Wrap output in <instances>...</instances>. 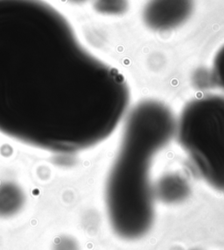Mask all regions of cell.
<instances>
[{"instance_id": "obj_1", "label": "cell", "mask_w": 224, "mask_h": 250, "mask_svg": "<svg viewBox=\"0 0 224 250\" xmlns=\"http://www.w3.org/2000/svg\"><path fill=\"white\" fill-rule=\"evenodd\" d=\"M120 71L45 0H0V134L54 155L99 145L129 110Z\"/></svg>"}, {"instance_id": "obj_2", "label": "cell", "mask_w": 224, "mask_h": 250, "mask_svg": "<svg viewBox=\"0 0 224 250\" xmlns=\"http://www.w3.org/2000/svg\"><path fill=\"white\" fill-rule=\"evenodd\" d=\"M176 118L159 100H143L125 118L116 158L109 172L105 202L114 232L125 240L145 236L155 220L151 168L175 136Z\"/></svg>"}, {"instance_id": "obj_3", "label": "cell", "mask_w": 224, "mask_h": 250, "mask_svg": "<svg viewBox=\"0 0 224 250\" xmlns=\"http://www.w3.org/2000/svg\"><path fill=\"white\" fill-rule=\"evenodd\" d=\"M174 137L199 176L224 192V96H203L187 104Z\"/></svg>"}, {"instance_id": "obj_4", "label": "cell", "mask_w": 224, "mask_h": 250, "mask_svg": "<svg viewBox=\"0 0 224 250\" xmlns=\"http://www.w3.org/2000/svg\"><path fill=\"white\" fill-rule=\"evenodd\" d=\"M194 11V0H148L143 20L151 30L168 32L183 25Z\"/></svg>"}, {"instance_id": "obj_5", "label": "cell", "mask_w": 224, "mask_h": 250, "mask_svg": "<svg viewBox=\"0 0 224 250\" xmlns=\"http://www.w3.org/2000/svg\"><path fill=\"white\" fill-rule=\"evenodd\" d=\"M190 187L185 177L177 173H169L154 185L156 200L168 204L183 201L189 194Z\"/></svg>"}, {"instance_id": "obj_6", "label": "cell", "mask_w": 224, "mask_h": 250, "mask_svg": "<svg viewBox=\"0 0 224 250\" xmlns=\"http://www.w3.org/2000/svg\"><path fill=\"white\" fill-rule=\"evenodd\" d=\"M22 196L14 186H4L0 189V216L13 214L20 207Z\"/></svg>"}, {"instance_id": "obj_7", "label": "cell", "mask_w": 224, "mask_h": 250, "mask_svg": "<svg viewBox=\"0 0 224 250\" xmlns=\"http://www.w3.org/2000/svg\"><path fill=\"white\" fill-rule=\"evenodd\" d=\"M211 73L214 83L224 91V45L216 52L214 57Z\"/></svg>"}, {"instance_id": "obj_8", "label": "cell", "mask_w": 224, "mask_h": 250, "mask_svg": "<svg viewBox=\"0 0 224 250\" xmlns=\"http://www.w3.org/2000/svg\"><path fill=\"white\" fill-rule=\"evenodd\" d=\"M55 250H78V246L71 238H63L56 243Z\"/></svg>"}]
</instances>
